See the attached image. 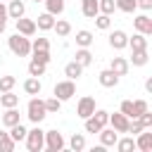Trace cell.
<instances>
[{
    "label": "cell",
    "instance_id": "cell-1",
    "mask_svg": "<svg viewBox=\"0 0 152 152\" xmlns=\"http://www.w3.org/2000/svg\"><path fill=\"white\" fill-rule=\"evenodd\" d=\"M7 48L17 57H28L31 55V38L28 36H21V33H14V36L7 38Z\"/></svg>",
    "mask_w": 152,
    "mask_h": 152
},
{
    "label": "cell",
    "instance_id": "cell-2",
    "mask_svg": "<svg viewBox=\"0 0 152 152\" xmlns=\"http://www.w3.org/2000/svg\"><path fill=\"white\" fill-rule=\"evenodd\" d=\"M26 116L31 124H40L45 116H48V109H45V102L40 97H31L28 104H26Z\"/></svg>",
    "mask_w": 152,
    "mask_h": 152
},
{
    "label": "cell",
    "instance_id": "cell-3",
    "mask_svg": "<svg viewBox=\"0 0 152 152\" xmlns=\"http://www.w3.org/2000/svg\"><path fill=\"white\" fill-rule=\"evenodd\" d=\"M26 147H28V152H40L43 147H45V131L36 124V128H31V131H26Z\"/></svg>",
    "mask_w": 152,
    "mask_h": 152
},
{
    "label": "cell",
    "instance_id": "cell-4",
    "mask_svg": "<svg viewBox=\"0 0 152 152\" xmlns=\"http://www.w3.org/2000/svg\"><path fill=\"white\" fill-rule=\"evenodd\" d=\"M52 93H55V97H57V100L66 102V100H71V97L76 95V83H74L71 78H66V81H59V83H55Z\"/></svg>",
    "mask_w": 152,
    "mask_h": 152
},
{
    "label": "cell",
    "instance_id": "cell-5",
    "mask_svg": "<svg viewBox=\"0 0 152 152\" xmlns=\"http://www.w3.org/2000/svg\"><path fill=\"white\" fill-rule=\"evenodd\" d=\"M45 150L50 152H59L64 150V135L55 128V131H45Z\"/></svg>",
    "mask_w": 152,
    "mask_h": 152
},
{
    "label": "cell",
    "instance_id": "cell-6",
    "mask_svg": "<svg viewBox=\"0 0 152 152\" xmlns=\"http://www.w3.org/2000/svg\"><path fill=\"white\" fill-rule=\"evenodd\" d=\"M109 124H112V128H114L116 133H128L131 119H128L126 114H121V112H114V114H109Z\"/></svg>",
    "mask_w": 152,
    "mask_h": 152
},
{
    "label": "cell",
    "instance_id": "cell-7",
    "mask_svg": "<svg viewBox=\"0 0 152 152\" xmlns=\"http://www.w3.org/2000/svg\"><path fill=\"white\" fill-rule=\"evenodd\" d=\"M93 112H95V100H93L90 95L81 97V100H78V104H76V114H78L81 119H88Z\"/></svg>",
    "mask_w": 152,
    "mask_h": 152
},
{
    "label": "cell",
    "instance_id": "cell-8",
    "mask_svg": "<svg viewBox=\"0 0 152 152\" xmlns=\"http://www.w3.org/2000/svg\"><path fill=\"white\" fill-rule=\"evenodd\" d=\"M133 26H135L138 33H142V36H152V19H150L147 14H138V17H133Z\"/></svg>",
    "mask_w": 152,
    "mask_h": 152
},
{
    "label": "cell",
    "instance_id": "cell-9",
    "mask_svg": "<svg viewBox=\"0 0 152 152\" xmlns=\"http://www.w3.org/2000/svg\"><path fill=\"white\" fill-rule=\"evenodd\" d=\"M14 24H17V33H21V36H33L38 28H36V21L33 19H26V17H19V19H14Z\"/></svg>",
    "mask_w": 152,
    "mask_h": 152
},
{
    "label": "cell",
    "instance_id": "cell-10",
    "mask_svg": "<svg viewBox=\"0 0 152 152\" xmlns=\"http://www.w3.org/2000/svg\"><path fill=\"white\" fill-rule=\"evenodd\" d=\"M109 48H114V50L128 48V36H126V31H121V28L112 31V33H109Z\"/></svg>",
    "mask_w": 152,
    "mask_h": 152
},
{
    "label": "cell",
    "instance_id": "cell-11",
    "mask_svg": "<svg viewBox=\"0 0 152 152\" xmlns=\"http://www.w3.org/2000/svg\"><path fill=\"white\" fill-rule=\"evenodd\" d=\"M97 135H100V145L102 147H114V142L119 140V133L114 128H107V126H102Z\"/></svg>",
    "mask_w": 152,
    "mask_h": 152
},
{
    "label": "cell",
    "instance_id": "cell-12",
    "mask_svg": "<svg viewBox=\"0 0 152 152\" xmlns=\"http://www.w3.org/2000/svg\"><path fill=\"white\" fill-rule=\"evenodd\" d=\"M97 81H100V86H102V88H116V86H119V76H116L112 69L100 71V74H97Z\"/></svg>",
    "mask_w": 152,
    "mask_h": 152
},
{
    "label": "cell",
    "instance_id": "cell-13",
    "mask_svg": "<svg viewBox=\"0 0 152 152\" xmlns=\"http://www.w3.org/2000/svg\"><path fill=\"white\" fill-rule=\"evenodd\" d=\"M109 69H112L116 76H126V74H128V69H131V62H128L126 57H112Z\"/></svg>",
    "mask_w": 152,
    "mask_h": 152
},
{
    "label": "cell",
    "instance_id": "cell-14",
    "mask_svg": "<svg viewBox=\"0 0 152 152\" xmlns=\"http://www.w3.org/2000/svg\"><path fill=\"white\" fill-rule=\"evenodd\" d=\"M19 121H21V119H19V109H17V107H5V114L0 116V124L10 128V126H14V124H19Z\"/></svg>",
    "mask_w": 152,
    "mask_h": 152
},
{
    "label": "cell",
    "instance_id": "cell-15",
    "mask_svg": "<svg viewBox=\"0 0 152 152\" xmlns=\"http://www.w3.org/2000/svg\"><path fill=\"white\" fill-rule=\"evenodd\" d=\"M135 150H142V152H152V133H147V128H142L138 133V140H135Z\"/></svg>",
    "mask_w": 152,
    "mask_h": 152
},
{
    "label": "cell",
    "instance_id": "cell-16",
    "mask_svg": "<svg viewBox=\"0 0 152 152\" xmlns=\"http://www.w3.org/2000/svg\"><path fill=\"white\" fill-rule=\"evenodd\" d=\"M33 21H36V28H40V31H52V26H55V17L50 12L38 14V19H33Z\"/></svg>",
    "mask_w": 152,
    "mask_h": 152
},
{
    "label": "cell",
    "instance_id": "cell-17",
    "mask_svg": "<svg viewBox=\"0 0 152 152\" xmlns=\"http://www.w3.org/2000/svg\"><path fill=\"white\" fill-rule=\"evenodd\" d=\"M40 90H43V83H40V78H36V76H28V78L24 81V93H26V95H40Z\"/></svg>",
    "mask_w": 152,
    "mask_h": 152
},
{
    "label": "cell",
    "instance_id": "cell-18",
    "mask_svg": "<svg viewBox=\"0 0 152 152\" xmlns=\"http://www.w3.org/2000/svg\"><path fill=\"white\" fill-rule=\"evenodd\" d=\"M81 12H83V17L95 19V17L100 14V10H97V0H81Z\"/></svg>",
    "mask_w": 152,
    "mask_h": 152
},
{
    "label": "cell",
    "instance_id": "cell-19",
    "mask_svg": "<svg viewBox=\"0 0 152 152\" xmlns=\"http://www.w3.org/2000/svg\"><path fill=\"white\" fill-rule=\"evenodd\" d=\"M24 12H26V7H24L21 0H10V5H7V17L19 19V17H24Z\"/></svg>",
    "mask_w": 152,
    "mask_h": 152
},
{
    "label": "cell",
    "instance_id": "cell-20",
    "mask_svg": "<svg viewBox=\"0 0 152 152\" xmlns=\"http://www.w3.org/2000/svg\"><path fill=\"white\" fill-rule=\"evenodd\" d=\"M128 48L131 50H147V36L142 33H133V38H128Z\"/></svg>",
    "mask_w": 152,
    "mask_h": 152
},
{
    "label": "cell",
    "instance_id": "cell-21",
    "mask_svg": "<svg viewBox=\"0 0 152 152\" xmlns=\"http://www.w3.org/2000/svg\"><path fill=\"white\" fill-rule=\"evenodd\" d=\"M74 62H78V64L86 69V66L93 62V55H90V50H88V48H78V50H76V55H74Z\"/></svg>",
    "mask_w": 152,
    "mask_h": 152
},
{
    "label": "cell",
    "instance_id": "cell-22",
    "mask_svg": "<svg viewBox=\"0 0 152 152\" xmlns=\"http://www.w3.org/2000/svg\"><path fill=\"white\" fill-rule=\"evenodd\" d=\"M81 74H83V66H81L78 62H69V64L64 66V76H66V78H71V81L81 78Z\"/></svg>",
    "mask_w": 152,
    "mask_h": 152
},
{
    "label": "cell",
    "instance_id": "cell-23",
    "mask_svg": "<svg viewBox=\"0 0 152 152\" xmlns=\"http://www.w3.org/2000/svg\"><path fill=\"white\" fill-rule=\"evenodd\" d=\"M45 2V12H50L52 17H59L64 12V0H43Z\"/></svg>",
    "mask_w": 152,
    "mask_h": 152
},
{
    "label": "cell",
    "instance_id": "cell-24",
    "mask_svg": "<svg viewBox=\"0 0 152 152\" xmlns=\"http://www.w3.org/2000/svg\"><path fill=\"white\" fill-rule=\"evenodd\" d=\"M93 40H95V38H93L90 31H86V28H83V31H76V45H78V48H90Z\"/></svg>",
    "mask_w": 152,
    "mask_h": 152
},
{
    "label": "cell",
    "instance_id": "cell-25",
    "mask_svg": "<svg viewBox=\"0 0 152 152\" xmlns=\"http://www.w3.org/2000/svg\"><path fill=\"white\" fill-rule=\"evenodd\" d=\"M52 28L57 31L59 38H66V36L71 33V24H69L66 19H55V26H52Z\"/></svg>",
    "mask_w": 152,
    "mask_h": 152
},
{
    "label": "cell",
    "instance_id": "cell-26",
    "mask_svg": "<svg viewBox=\"0 0 152 152\" xmlns=\"http://www.w3.org/2000/svg\"><path fill=\"white\" fill-rule=\"evenodd\" d=\"M131 62H133V66H145V64L150 62V55H147V50H133V55H131Z\"/></svg>",
    "mask_w": 152,
    "mask_h": 152
},
{
    "label": "cell",
    "instance_id": "cell-27",
    "mask_svg": "<svg viewBox=\"0 0 152 152\" xmlns=\"http://www.w3.org/2000/svg\"><path fill=\"white\" fill-rule=\"evenodd\" d=\"M10 138H12L14 142H21V140L26 138V126H21V121L14 124V126H10Z\"/></svg>",
    "mask_w": 152,
    "mask_h": 152
},
{
    "label": "cell",
    "instance_id": "cell-28",
    "mask_svg": "<svg viewBox=\"0 0 152 152\" xmlns=\"http://www.w3.org/2000/svg\"><path fill=\"white\" fill-rule=\"evenodd\" d=\"M19 104V95H14L12 90H5L0 95V107H17Z\"/></svg>",
    "mask_w": 152,
    "mask_h": 152
},
{
    "label": "cell",
    "instance_id": "cell-29",
    "mask_svg": "<svg viewBox=\"0 0 152 152\" xmlns=\"http://www.w3.org/2000/svg\"><path fill=\"white\" fill-rule=\"evenodd\" d=\"M69 147H71L74 152L86 150V138H83V133H74V135L69 138Z\"/></svg>",
    "mask_w": 152,
    "mask_h": 152
},
{
    "label": "cell",
    "instance_id": "cell-30",
    "mask_svg": "<svg viewBox=\"0 0 152 152\" xmlns=\"http://www.w3.org/2000/svg\"><path fill=\"white\" fill-rule=\"evenodd\" d=\"M114 2H116V10H119V12H126V14H133V12L138 10L135 0H114Z\"/></svg>",
    "mask_w": 152,
    "mask_h": 152
},
{
    "label": "cell",
    "instance_id": "cell-31",
    "mask_svg": "<svg viewBox=\"0 0 152 152\" xmlns=\"http://www.w3.org/2000/svg\"><path fill=\"white\" fill-rule=\"evenodd\" d=\"M14 140L10 138V133H5V131H0V152H12L14 150Z\"/></svg>",
    "mask_w": 152,
    "mask_h": 152
},
{
    "label": "cell",
    "instance_id": "cell-32",
    "mask_svg": "<svg viewBox=\"0 0 152 152\" xmlns=\"http://www.w3.org/2000/svg\"><path fill=\"white\" fill-rule=\"evenodd\" d=\"M97 10H100V14H114V10H116V2L114 0H97Z\"/></svg>",
    "mask_w": 152,
    "mask_h": 152
},
{
    "label": "cell",
    "instance_id": "cell-33",
    "mask_svg": "<svg viewBox=\"0 0 152 152\" xmlns=\"http://www.w3.org/2000/svg\"><path fill=\"white\" fill-rule=\"evenodd\" d=\"M43 74H45V64H40V62H36V59H31V62H28V76L40 78Z\"/></svg>",
    "mask_w": 152,
    "mask_h": 152
},
{
    "label": "cell",
    "instance_id": "cell-34",
    "mask_svg": "<svg viewBox=\"0 0 152 152\" xmlns=\"http://www.w3.org/2000/svg\"><path fill=\"white\" fill-rule=\"evenodd\" d=\"M45 102V109H48V114H57L59 109H62V100H57L55 95L52 97H48V100H43Z\"/></svg>",
    "mask_w": 152,
    "mask_h": 152
},
{
    "label": "cell",
    "instance_id": "cell-35",
    "mask_svg": "<svg viewBox=\"0 0 152 152\" xmlns=\"http://www.w3.org/2000/svg\"><path fill=\"white\" fill-rule=\"evenodd\" d=\"M150 109V104H147V100H133V114H131V119H138L142 112H147Z\"/></svg>",
    "mask_w": 152,
    "mask_h": 152
},
{
    "label": "cell",
    "instance_id": "cell-36",
    "mask_svg": "<svg viewBox=\"0 0 152 152\" xmlns=\"http://www.w3.org/2000/svg\"><path fill=\"white\" fill-rule=\"evenodd\" d=\"M114 145H116L119 152H131V150H135V140H133V138H121V140H116Z\"/></svg>",
    "mask_w": 152,
    "mask_h": 152
},
{
    "label": "cell",
    "instance_id": "cell-37",
    "mask_svg": "<svg viewBox=\"0 0 152 152\" xmlns=\"http://www.w3.org/2000/svg\"><path fill=\"white\" fill-rule=\"evenodd\" d=\"M31 59H36V62H40V64H50V50H31Z\"/></svg>",
    "mask_w": 152,
    "mask_h": 152
},
{
    "label": "cell",
    "instance_id": "cell-38",
    "mask_svg": "<svg viewBox=\"0 0 152 152\" xmlns=\"http://www.w3.org/2000/svg\"><path fill=\"white\" fill-rule=\"evenodd\" d=\"M90 116H93L100 126H107V124H109V112H107V109H97V107H95V112H93Z\"/></svg>",
    "mask_w": 152,
    "mask_h": 152
},
{
    "label": "cell",
    "instance_id": "cell-39",
    "mask_svg": "<svg viewBox=\"0 0 152 152\" xmlns=\"http://www.w3.org/2000/svg\"><path fill=\"white\" fill-rule=\"evenodd\" d=\"M95 26H97L100 31H107V28L112 26V17H109V14H97V17H95Z\"/></svg>",
    "mask_w": 152,
    "mask_h": 152
},
{
    "label": "cell",
    "instance_id": "cell-40",
    "mask_svg": "<svg viewBox=\"0 0 152 152\" xmlns=\"http://www.w3.org/2000/svg\"><path fill=\"white\" fill-rule=\"evenodd\" d=\"M14 83H17V78H14V76H0V93L12 90V88H14Z\"/></svg>",
    "mask_w": 152,
    "mask_h": 152
},
{
    "label": "cell",
    "instance_id": "cell-41",
    "mask_svg": "<svg viewBox=\"0 0 152 152\" xmlns=\"http://www.w3.org/2000/svg\"><path fill=\"white\" fill-rule=\"evenodd\" d=\"M31 50H50V40L48 38H36V40H31Z\"/></svg>",
    "mask_w": 152,
    "mask_h": 152
},
{
    "label": "cell",
    "instance_id": "cell-42",
    "mask_svg": "<svg viewBox=\"0 0 152 152\" xmlns=\"http://www.w3.org/2000/svg\"><path fill=\"white\" fill-rule=\"evenodd\" d=\"M83 121H86V133H100V128H102V126H100L93 116H88V119H83Z\"/></svg>",
    "mask_w": 152,
    "mask_h": 152
},
{
    "label": "cell",
    "instance_id": "cell-43",
    "mask_svg": "<svg viewBox=\"0 0 152 152\" xmlns=\"http://www.w3.org/2000/svg\"><path fill=\"white\" fill-rule=\"evenodd\" d=\"M138 121L142 124V128H147V131H150V128H152V112H150V109H147V112H142V114L138 116Z\"/></svg>",
    "mask_w": 152,
    "mask_h": 152
},
{
    "label": "cell",
    "instance_id": "cell-44",
    "mask_svg": "<svg viewBox=\"0 0 152 152\" xmlns=\"http://www.w3.org/2000/svg\"><path fill=\"white\" fill-rule=\"evenodd\" d=\"M119 112H121V114H126V116L131 119V114H133V100H124V102H121V107H119Z\"/></svg>",
    "mask_w": 152,
    "mask_h": 152
},
{
    "label": "cell",
    "instance_id": "cell-45",
    "mask_svg": "<svg viewBox=\"0 0 152 152\" xmlns=\"http://www.w3.org/2000/svg\"><path fill=\"white\" fill-rule=\"evenodd\" d=\"M135 5H138L142 12H150V10H152V0H135Z\"/></svg>",
    "mask_w": 152,
    "mask_h": 152
},
{
    "label": "cell",
    "instance_id": "cell-46",
    "mask_svg": "<svg viewBox=\"0 0 152 152\" xmlns=\"http://www.w3.org/2000/svg\"><path fill=\"white\" fill-rule=\"evenodd\" d=\"M0 21H7V5L0 0Z\"/></svg>",
    "mask_w": 152,
    "mask_h": 152
},
{
    "label": "cell",
    "instance_id": "cell-47",
    "mask_svg": "<svg viewBox=\"0 0 152 152\" xmlns=\"http://www.w3.org/2000/svg\"><path fill=\"white\" fill-rule=\"evenodd\" d=\"M145 90H147V93H152V78H147V81H145Z\"/></svg>",
    "mask_w": 152,
    "mask_h": 152
},
{
    "label": "cell",
    "instance_id": "cell-48",
    "mask_svg": "<svg viewBox=\"0 0 152 152\" xmlns=\"http://www.w3.org/2000/svg\"><path fill=\"white\" fill-rule=\"evenodd\" d=\"M5 26H7V21H0V33H5Z\"/></svg>",
    "mask_w": 152,
    "mask_h": 152
},
{
    "label": "cell",
    "instance_id": "cell-49",
    "mask_svg": "<svg viewBox=\"0 0 152 152\" xmlns=\"http://www.w3.org/2000/svg\"><path fill=\"white\" fill-rule=\"evenodd\" d=\"M33 2H43V0H33Z\"/></svg>",
    "mask_w": 152,
    "mask_h": 152
},
{
    "label": "cell",
    "instance_id": "cell-50",
    "mask_svg": "<svg viewBox=\"0 0 152 152\" xmlns=\"http://www.w3.org/2000/svg\"><path fill=\"white\" fill-rule=\"evenodd\" d=\"M2 2H10V0H2Z\"/></svg>",
    "mask_w": 152,
    "mask_h": 152
}]
</instances>
